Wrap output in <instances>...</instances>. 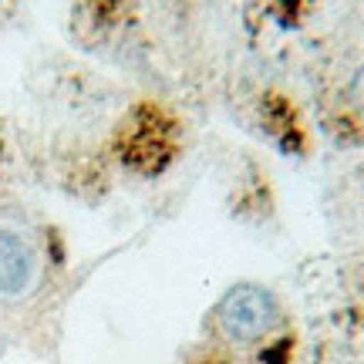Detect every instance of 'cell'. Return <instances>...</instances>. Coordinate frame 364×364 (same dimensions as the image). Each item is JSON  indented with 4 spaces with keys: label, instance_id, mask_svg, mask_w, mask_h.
<instances>
[{
    "label": "cell",
    "instance_id": "obj_1",
    "mask_svg": "<svg viewBox=\"0 0 364 364\" xmlns=\"http://www.w3.org/2000/svg\"><path fill=\"white\" fill-rule=\"evenodd\" d=\"M220 327L233 341H260L277 324V300L257 284L233 287L220 304Z\"/></svg>",
    "mask_w": 364,
    "mask_h": 364
},
{
    "label": "cell",
    "instance_id": "obj_2",
    "mask_svg": "<svg viewBox=\"0 0 364 364\" xmlns=\"http://www.w3.org/2000/svg\"><path fill=\"white\" fill-rule=\"evenodd\" d=\"M38 277V257L24 233L0 226V297H21Z\"/></svg>",
    "mask_w": 364,
    "mask_h": 364
},
{
    "label": "cell",
    "instance_id": "obj_3",
    "mask_svg": "<svg viewBox=\"0 0 364 364\" xmlns=\"http://www.w3.org/2000/svg\"><path fill=\"white\" fill-rule=\"evenodd\" d=\"M354 95L364 102V65H361V71H358V78H354Z\"/></svg>",
    "mask_w": 364,
    "mask_h": 364
}]
</instances>
